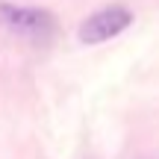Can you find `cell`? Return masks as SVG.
Masks as SVG:
<instances>
[{
    "label": "cell",
    "mask_w": 159,
    "mask_h": 159,
    "mask_svg": "<svg viewBox=\"0 0 159 159\" xmlns=\"http://www.w3.org/2000/svg\"><path fill=\"white\" fill-rule=\"evenodd\" d=\"M130 24H133V12L127 6H103L80 24V41L83 44H100V41L121 35Z\"/></svg>",
    "instance_id": "obj_1"
},
{
    "label": "cell",
    "mask_w": 159,
    "mask_h": 159,
    "mask_svg": "<svg viewBox=\"0 0 159 159\" xmlns=\"http://www.w3.org/2000/svg\"><path fill=\"white\" fill-rule=\"evenodd\" d=\"M0 24L6 30H15L21 35H33V39H44L53 30V15L47 9H35V6H12L0 3Z\"/></svg>",
    "instance_id": "obj_2"
}]
</instances>
